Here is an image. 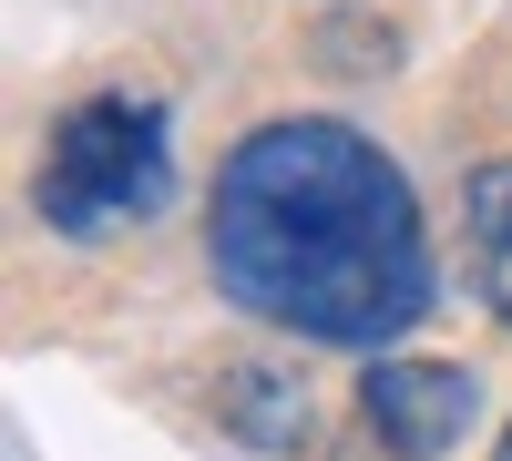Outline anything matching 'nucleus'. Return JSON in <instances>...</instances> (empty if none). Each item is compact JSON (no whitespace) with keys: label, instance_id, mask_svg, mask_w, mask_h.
<instances>
[{"label":"nucleus","instance_id":"nucleus-1","mask_svg":"<svg viewBox=\"0 0 512 461\" xmlns=\"http://www.w3.org/2000/svg\"><path fill=\"white\" fill-rule=\"evenodd\" d=\"M205 257L246 318L297 328L318 349H390L431 318V236L410 175L328 113L256 123L216 164Z\"/></svg>","mask_w":512,"mask_h":461},{"label":"nucleus","instance_id":"nucleus-4","mask_svg":"<svg viewBox=\"0 0 512 461\" xmlns=\"http://www.w3.org/2000/svg\"><path fill=\"white\" fill-rule=\"evenodd\" d=\"M461 216H472V287H482V308L512 328V154L472 164V185H461Z\"/></svg>","mask_w":512,"mask_h":461},{"label":"nucleus","instance_id":"nucleus-2","mask_svg":"<svg viewBox=\"0 0 512 461\" xmlns=\"http://www.w3.org/2000/svg\"><path fill=\"white\" fill-rule=\"evenodd\" d=\"M164 195H175V113L154 93H93L41 144V216L82 246L164 216Z\"/></svg>","mask_w":512,"mask_h":461},{"label":"nucleus","instance_id":"nucleus-3","mask_svg":"<svg viewBox=\"0 0 512 461\" xmlns=\"http://www.w3.org/2000/svg\"><path fill=\"white\" fill-rule=\"evenodd\" d=\"M472 410H482V390L451 359H390L379 349L369 380H359V421H369V441L390 461H451L472 441Z\"/></svg>","mask_w":512,"mask_h":461},{"label":"nucleus","instance_id":"nucleus-5","mask_svg":"<svg viewBox=\"0 0 512 461\" xmlns=\"http://www.w3.org/2000/svg\"><path fill=\"white\" fill-rule=\"evenodd\" d=\"M216 400H226V431L256 441V451H297V441H308V400H297L277 369H226Z\"/></svg>","mask_w":512,"mask_h":461},{"label":"nucleus","instance_id":"nucleus-6","mask_svg":"<svg viewBox=\"0 0 512 461\" xmlns=\"http://www.w3.org/2000/svg\"><path fill=\"white\" fill-rule=\"evenodd\" d=\"M492 461H512V431H502V451H492Z\"/></svg>","mask_w":512,"mask_h":461}]
</instances>
